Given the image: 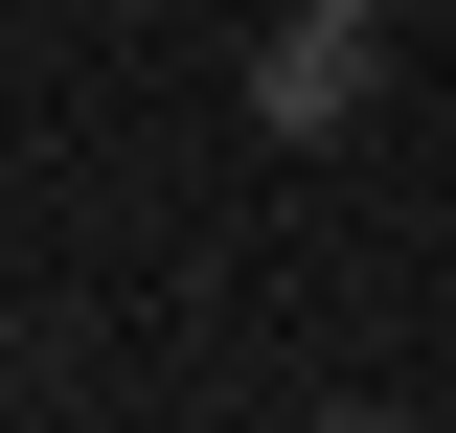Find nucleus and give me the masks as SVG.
Segmentation results:
<instances>
[{"instance_id":"f257e3e1","label":"nucleus","mask_w":456,"mask_h":433,"mask_svg":"<svg viewBox=\"0 0 456 433\" xmlns=\"http://www.w3.org/2000/svg\"><path fill=\"white\" fill-rule=\"evenodd\" d=\"M365 92H388V23L365 0H297L274 46H251V137H342Z\"/></svg>"},{"instance_id":"f03ea898","label":"nucleus","mask_w":456,"mask_h":433,"mask_svg":"<svg viewBox=\"0 0 456 433\" xmlns=\"http://www.w3.org/2000/svg\"><path fill=\"white\" fill-rule=\"evenodd\" d=\"M297 433H411V411H297Z\"/></svg>"}]
</instances>
